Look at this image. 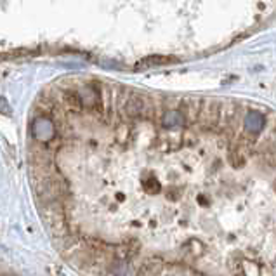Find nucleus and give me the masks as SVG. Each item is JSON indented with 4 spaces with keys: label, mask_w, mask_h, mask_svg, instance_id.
Instances as JSON below:
<instances>
[{
    "label": "nucleus",
    "mask_w": 276,
    "mask_h": 276,
    "mask_svg": "<svg viewBox=\"0 0 276 276\" xmlns=\"http://www.w3.org/2000/svg\"><path fill=\"white\" fill-rule=\"evenodd\" d=\"M182 124V115L176 109H169L164 115V125L165 127H176Z\"/></svg>",
    "instance_id": "3"
},
{
    "label": "nucleus",
    "mask_w": 276,
    "mask_h": 276,
    "mask_svg": "<svg viewBox=\"0 0 276 276\" xmlns=\"http://www.w3.org/2000/svg\"><path fill=\"white\" fill-rule=\"evenodd\" d=\"M143 186H144V190H146L148 193H160V190H162V184L158 182V179H155V177L144 179Z\"/></svg>",
    "instance_id": "4"
},
{
    "label": "nucleus",
    "mask_w": 276,
    "mask_h": 276,
    "mask_svg": "<svg viewBox=\"0 0 276 276\" xmlns=\"http://www.w3.org/2000/svg\"><path fill=\"white\" fill-rule=\"evenodd\" d=\"M264 127V117L259 111H248V115L245 117V129L252 134H257Z\"/></svg>",
    "instance_id": "2"
},
{
    "label": "nucleus",
    "mask_w": 276,
    "mask_h": 276,
    "mask_svg": "<svg viewBox=\"0 0 276 276\" xmlns=\"http://www.w3.org/2000/svg\"><path fill=\"white\" fill-rule=\"evenodd\" d=\"M169 59H165V58H148V59H144L141 64H160V63H167Z\"/></svg>",
    "instance_id": "6"
},
{
    "label": "nucleus",
    "mask_w": 276,
    "mask_h": 276,
    "mask_svg": "<svg viewBox=\"0 0 276 276\" xmlns=\"http://www.w3.org/2000/svg\"><path fill=\"white\" fill-rule=\"evenodd\" d=\"M125 109H127V113H129V115H132V117L139 115V113H141V101H139L137 98H130L129 103H127Z\"/></svg>",
    "instance_id": "5"
},
{
    "label": "nucleus",
    "mask_w": 276,
    "mask_h": 276,
    "mask_svg": "<svg viewBox=\"0 0 276 276\" xmlns=\"http://www.w3.org/2000/svg\"><path fill=\"white\" fill-rule=\"evenodd\" d=\"M32 132L37 139L40 141H49V139L54 137V124L49 120V118H37L35 124L32 127Z\"/></svg>",
    "instance_id": "1"
}]
</instances>
